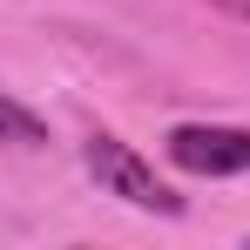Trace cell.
Masks as SVG:
<instances>
[{"label":"cell","mask_w":250,"mask_h":250,"mask_svg":"<svg viewBox=\"0 0 250 250\" xmlns=\"http://www.w3.org/2000/svg\"><path fill=\"white\" fill-rule=\"evenodd\" d=\"M82 156H88V176H95L108 196H122L128 209H149V216H183V196L156 176V163H142V156L128 149L122 135L95 128V135L82 142Z\"/></svg>","instance_id":"obj_1"},{"label":"cell","mask_w":250,"mask_h":250,"mask_svg":"<svg viewBox=\"0 0 250 250\" xmlns=\"http://www.w3.org/2000/svg\"><path fill=\"white\" fill-rule=\"evenodd\" d=\"M163 156L189 176H250V128L237 122H176L163 135Z\"/></svg>","instance_id":"obj_2"},{"label":"cell","mask_w":250,"mask_h":250,"mask_svg":"<svg viewBox=\"0 0 250 250\" xmlns=\"http://www.w3.org/2000/svg\"><path fill=\"white\" fill-rule=\"evenodd\" d=\"M41 142H47V122L27 108V102L0 95V149H41Z\"/></svg>","instance_id":"obj_3"}]
</instances>
